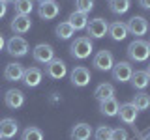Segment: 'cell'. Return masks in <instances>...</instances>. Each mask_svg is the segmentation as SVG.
<instances>
[{"label":"cell","instance_id":"obj_1","mask_svg":"<svg viewBox=\"0 0 150 140\" xmlns=\"http://www.w3.org/2000/svg\"><path fill=\"white\" fill-rule=\"evenodd\" d=\"M92 50H94V45H92V39L88 36L77 37V39L69 45V52H71V56H73V58H77V60L88 58V56L92 54Z\"/></svg>","mask_w":150,"mask_h":140},{"label":"cell","instance_id":"obj_2","mask_svg":"<svg viewBox=\"0 0 150 140\" xmlns=\"http://www.w3.org/2000/svg\"><path fill=\"white\" fill-rule=\"evenodd\" d=\"M128 58L131 62H146L150 56V45L143 39H135L128 45Z\"/></svg>","mask_w":150,"mask_h":140},{"label":"cell","instance_id":"obj_3","mask_svg":"<svg viewBox=\"0 0 150 140\" xmlns=\"http://www.w3.org/2000/svg\"><path fill=\"white\" fill-rule=\"evenodd\" d=\"M69 80H71V84L75 88H84V86L90 84L92 75L84 65H77V67H73L71 73H69Z\"/></svg>","mask_w":150,"mask_h":140},{"label":"cell","instance_id":"obj_4","mask_svg":"<svg viewBox=\"0 0 150 140\" xmlns=\"http://www.w3.org/2000/svg\"><path fill=\"white\" fill-rule=\"evenodd\" d=\"M45 75L54 80H60L68 75V65H66L60 58H53L49 64H45Z\"/></svg>","mask_w":150,"mask_h":140},{"label":"cell","instance_id":"obj_5","mask_svg":"<svg viewBox=\"0 0 150 140\" xmlns=\"http://www.w3.org/2000/svg\"><path fill=\"white\" fill-rule=\"evenodd\" d=\"M107 30H109V22H107L105 19H101V17L92 19V21H88V24H86L88 36L94 37V39H101V37H105Z\"/></svg>","mask_w":150,"mask_h":140},{"label":"cell","instance_id":"obj_6","mask_svg":"<svg viewBox=\"0 0 150 140\" xmlns=\"http://www.w3.org/2000/svg\"><path fill=\"white\" fill-rule=\"evenodd\" d=\"M6 49H8V52L11 56H15V58H23V56L28 54V43L21 36H13L6 43Z\"/></svg>","mask_w":150,"mask_h":140},{"label":"cell","instance_id":"obj_7","mask_svg":"<svg viewBox=\"0 0 150 140\" xmlns=\"http://www.w3.org/2000/svg\"><path fill=\"white\" fill-rule=\"evenodd\" d=\"M92 65L98 69V71H111L112 65H115V58L109 50H100L92 60Z\"/></svg>","mask_w":150,"mask_h":140},{"label":"cell","instance_id":"obj_8","mask_svg":"<svg viewBox=\"0 0 150 140\" xmlns=\"http://www.w3.org/2000/svg\"><path fill=\"white\" fill-rule=\"evenodd\" d=\"M32 56H34V60L38 64H49L51 60L54 58V50H53V47L51 45H47V43H40V45H36L34 47V50H32Z\"/></svg>","mask_w":150,"mask_h":140},{"label":"cell","instance_id":"obj_9","mask_svg":"<svg viewBox=\"0 0 150 140\" xmlns=\"http://www.w3.org/2000/svg\"><path fill=\"white\" fill-rule=\"evenodd\" d=\"M112 78L118 82H128L131 78V73H133V67H131L129 62H116L111 69Z\"/></svg>","mask_w":150,"mask_h":140},{"label":"cell","instance_id":"obj_10","mask_svg":"<svg viewBox=\"0 0 150 140\" xmlns=\"http://www.w3.org/2000/svg\"><path fill=\"white\" fill-rule=\"evenodd\" d=\"M126 26H128V34H133V36H139V37L148 32V21L141 15L131 17Z\"/></svg>","mask_w":150,"mask_h":140},{"label":"cell","instance_id":"obj_11","mask_svg":"<svg viewBox=\"0 0 150 140\" xmlns=\"http://www.w3.org/2000/svg\"><path fill=\"white\" fill-rule=\"evenodd\" d=\"M137 108H135L131 103H124V105H120V108H118V118L122 123H126V125H131V123H135V120H137Z\"/></svg>","mask_w":150,"mask_h":140},{"label":"cell","instance_id":"obj_12","mask_svg":"<svg viewBox=\"0 0 150 140\" xmlns=\"http://www.w3.org/2000/svg\"><path fill=\"white\" fill-rule=\"evenodd\" d=\"M4 101H6V106L8 108H21L23 105H25V93L21 90H8L6 95H4Z\"/></svg>","mask_w":150,"mask_h":140},{"label":"cell","instance_id":"obj_13","mask_svg":"<svg viewBox=\"0 0 150 140\" xmlns=\"http://www.w3.org/2000/svg\"><path fill=\"white\" fill-rule=\"evenodd\" d=\"M58 13H60V6L54 2V0L43 2V4H40V8H38V15L43 19V21H51V19H54Z\"/></svg>","mask_w":150,"mask_h":140},{"label":"cell","instance_id":"obj_14","mask_svg":"<svg viewBox=\"0 0 150 140\" xmlns=\"http://www.w3.org/2000/svg\"><path fill=\"white\" fill-rule=\"evenodd\" d=\"M41 78H43V73H41L40 67H28L25 69V75H23V82L26 84L28 88H36L41 84Z\"/></svg>","mask_w":150,"mask_h":140},{"label":"cell","instance_id":"obj_15","mask_svg":"<svg viewBox=\"0 0 150 140\" xmlns=\"http://www.w3.org/2000/svg\"><path fill=\"white\" fill-rule=\"evenodd\" d=\"M9 26H11V30L15 32L17 36H21V34H26V32L32 28V21H30L28 15H15Z\"/></svg>","mask_w":150,"mask_h":140},{"label":"cell","instance_id":"obj_16","mask_svg":"<svg viewBox=\"0 0 150 140\" xmlns=\"http://www.w3.org/2000/svg\"><path fill=\"white\" fill-rule=\"evenodd\" d=\"M19 131V123L13 118L0 120V136L2 138H13Z\"/></svg>","mask_w":150,"mask_h":140},{"label":"cell","instance_id":"obj_17","mask_svg":"<svg viewBox=\"0 0 150 140\" xmlns=\"http://www.w3.org/2000/svg\"><path fill=\"white\" fill-rule=\"evenodd\" d=\"M23 75H25V67L21 64H8L6 69H4V78L9 82H17V80H23Z\"/></svg>","mask_w":150,"mask_h":140},{"label":"cell","instance_id":"obj_18","mask_svg":"<svg viewBox=\"0 0 150 140\" xmlns=\"http://www.w3.org/2000/svg\"><path fill=\"white\" fill-rule=\"evenodd\" d=\"M118 108H120V105H118V101H116L115 97H109V99L100 101V112L103 116H107V118L116 116L118 114Z\"/></svg>","mask_w":150,"mask_h":140},{"label":"cell","instance_id":"obj_19","mask_svg":"<svg viewBox=\"0 0 150 140\" xmlns=\"http://www.w3.org/2000/svg\"><path fill=\"white\" fill-rule=\"evenodd\" d=\"M69 136H71V140H88L92 136V127L88 123H77L71 127Z\"/></svg>","mask_w":150,"mask_h":140},{"label":"cell","instance_id":"obj_20","mask_svg":"<svg viewBox=\"0 0 150 140\" xmlns=\"http://www.w3.org/2000/svg\"><path fill=\"white\" fill-rule=\"evenodd\" d=\"M107 34H109L115 41H122V39H126V36H128V26H126L124 22H120V21H115V22L109 24Z\"/></svg>","mask_w":150,"mask_h":140},{"label":"cell","instance_id":"obj_21","mask_svg":"<svg viewBox=\"0 0 150 140\" xmlns=\"http://www.w3.org/2000/svg\"><path fill=\"white\" fill-rule=\"evenodd\" d=\"M129 82H131V86H133L135 90H144V88L150 84V77L146 75V71H133Z\"/></svg>","mask_w":150,"mask_h":140},{"label":"cell","instance_id":"obj_22","mask_svg":"<svg viewBox=\"0 0 150 140\" xmlns=\"http://www.w3.org/2000/svg\"><path fill=\"white\" fill-rule=\"evenodd\" d=\"M68 22L73 26V30H84L88 24V15L86 13H81V11H73L71 15H69Z\"/></svg>","mask_w":150,"mask_h":140},{"label":"cell","instance_id":"obj_23","mask_svg":"<svg viewBox=\"0 0 150 140\" xmlns=\"http://www.w3.org/2000/svg\"><path fill=\"white\" fill-rule=\"evenodd\" d=\"M94 97H96L98 101H103V99H109V97H115V86H112V84H107V82L100 84V86L94 90Z\"/></svg>","mask_w":150,"mask_h":140},{"label":"cell","instance_id":"obj_24","mask_svg":"<svg viewBox=\"0 0 150 140\" xmlns=\"http://www.w3.org/2000/svg\"><path fill=\"white\" fill-rule=\"evenodd\" d=\"M129 4H131V0H111L109 9L115 13V15H124V13L129 9Z\"/></svg>","mask_w":150,"mask_h":140},{"label":"cell","instance_id":"obj_25","mask_svg":"<svg viewBox=\"0 0 150 140\" xmlns=\"http://www.w3.org/2000/svg\"><path fill=\"white\" fill-rule=\"evenodd\" d=\"M34 9V0H15V15H30Z\"/></svg>","mask_w":150,"mask_h":140},{"label":"cell","instance_id":"obj_26","mask_svg":"<svg viewBox=\"0 0 150 140\" xmlns=\"http://www.w3.org/2000/svg\"><path fill=\"white\" fill-rule=\"evenodd\" d=\"M131 105L137 110H146V108H150V95L144 93V92H139L137 95L133 97V103H131Z\"/></svg>","mask_w":150,"mask_h":140},{"label":"cell","instance_id":"obj_27","mask_svg":"<svg viewBox=\"0 0 150 140\" xmlns=\"http://www.w3.org/2000/svg\"><path fill=\"white\" fill-rule=\"evenodd\" d=\"M73 34H75V30H73V26L69 24L68 21L60 22V24L56 26V37H60V39H69Z\"/></svg>","mask_w":150,"mask_h":140},{"label":"cell","instance_id":"obj_28","mask_svg":"<svg viewBox=\"0 0 150 140\" xmlns=\"http://www.w3.org/2000/svg\"><path fill=\"white\" fill-rule=\"evenodd\" d=\"M21 140H43V133L38 127H26L21 134Z\"/></svg>","mask_w":150,"mask_h":140},{"label":"cell","instance_id":"obj_29","mask_svg":"<svg viewBox=\"0 0 150 140\" xmlns=\"http://www.w3.org/2000/svg\"><path fill=\"white\" fill-rule=\"evenodd\" d=\"M94 9V0H75V11L81 13H90Z\"/></svg>","mask_w":150,"mask_h":140},{"label":"cell","instance_id":"obj_30","mask_svg":"<svg viewBox=\"0 0 150 140\" xmlns=\"http://www.w3.org/2000/svg\"><path fill=\"white\" fill-rule=\"evenodd\" d=\"M111 133H112L111 127H107V125H101V127L96 129L94 136H96V140H111Z\"/></svg>","mask_w":150,"mask_h":140},{"label":"cell","instance_id":"obj_31","mask_svg":"<svg viewBox=\"0 0 150 140\" xmlns=\"http://www.w3.org/2000/svg\"><path fill=\"white\" fill-rule=\"evenodd\" d=\"M111 140H129V134H128V131L126 129H112V133H111Z\"/></svg>","mask_w":150,"mask_h":140},{"label":"cell","instance_id":"obj_32","mask_svg":"<svg viewBox=\"0 0 150 140\" xmlns=\"http://www.w3.org/2000/svg\"><path fill=\"white\" fill-rule=\"evenodd\" d=\"M6 11H8V8H6V2H2V0H0V19H2L4 15H6Z\"/></svg>","mask_w":150,"mask_h":140},{"label":"cell","instance_id":"obj_33","mask_svg":"<svg viewBox=\"0 0 150 140\" xmlns=\"http://www.w3.org/2000/svg\"><path fill=\"white\" fill-rule=\"evenodd\" d=\"M139 6L144 9H150V0H139Z\"/></svg>","mask_w":150,"mask_h":140},{"label":"cell","instance_id":"obj_34","mask_svg":"<svg viewBox=\"0 0 150 140\" xmlns=\"http://www.w3.org/2000/svg\"><path fill=\"white\" fill-rule=\"evenodd\" d=\"M4 47H6V39H4V36H2V34H0V50H2Z\"/></svg>","mask_w":150,"mask_h":140},{"label":"cell","instance_id":"obj_35","mask_svg":"<svg viewBox=\"0 0 150 140\" xmlns=\"http://www.w3.org/2000/svg\"><path fill=\"white\" fill-rule=\"evenodd\" d=\"M143 140H150V133H148V134H144V138H143Z\"/></svg>","mask_w":150,"mask_h":140},{"label":"cell","instance_id":"obj_36","mask_svg":"<svg viewBox=\"0 0 150 140\" xmlns=\"http://www.w3.org/2000/svg\"><path fill=\"white\" fill-rule=\"evenodd\" d=\"M146 75L150 77V64H148V67H146Z\"/></svg>","mask_w":150,"mask_h":140},{"label":"cell","instance_id":"obj_37","mask_svg":"<svg viewBox=\"0 0 150 140\" xmlns=\"http://www.w3.org/2000/svg\"><path fill=\"white\" fill-rule=\"evenodd\" d=\"M38 2H40V4H43V2H51V0H38Z\"/></svg>","mask_w":150,"mask_h":140},{"label":"cell","instance_id":"obj_38","mask_svg":"<svg viewBox=\"0 0 150 140\" xmlns=\"http://www.w3.org/2000/svg\"><path fill=\"white\" fill-rule=\"evenodd\" d=\"M2 2H15V0H2Z\"/></svg>","mask_w":150,"mask_h":140},{"label":"cell","instance_id":"obj_39","mask_svg":"<svg viewBox=\"0 0 150 140\" xmlns=\"http://www.w3.org/2000/svg\"><path fill=\"white\" fill-rule=\"evenodd\" d=\"M0 140H2V136H0Z\"/></svg>","mask_w":150,"mask_h":140},{"label":"cell","instance_id":"obj_40","mask_svg":"<svg viewBox=\"0 0 150 140\" xmlns=\"http://www.w3.org/2000/svg\"><path fill=\"white\" fill-rule=\"evenodd\" d=\"M109 2H111V0H109Z\"/></svg>","mask_w":150,"mask_h":140},{"label":"cell","instance_id":"obj_41","mask_svg":"<svg viewBox=\"0 0 150 140\" xmlns=\"http://www.w3.org/2000/svg\"><path fill=\"white\" fill-rule=\"evenodd\" d=\"M148 45H150V43H148Z\"/></svg>","mask_w":150,"mask_h":140}]
</instances>
